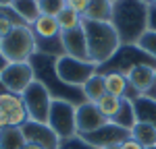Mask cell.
<instances>
[{"label": "cell", "mask_w": 156, "mask_h": 149, "mask_svg": "<svg viewBox=\"0 0 156 149\" xmlns=\"http://www.w3.org/2000/svg\"><path fill=\"white\" fill-rule=\"evenodd\" d=\"M148 0H117L112 4V19L121 46H135L148 31Z\"/></svg>", "instance_id": "6da1fadb"}, {"label": "cell", "mask_w": 156, "mask_h": 149, "mask_svg": "<svg viewBox=\"0 0 156 149\" xmlns=\"http://www.w3.org/2000/svg\"><path fill=\"white\" fill-rule=\"evenodd\" d=\"M54 62L56 58H50V56H42V54H34L31 56V68H34V74H36V81H40L42 85L48 89V93L52 95V99H65V101H71L75 106H81L85 101L83 91L81 87H71L67 83H62L56 74V68H54Z\"/></svg>", "instance_id": "7a4b0ae2"}, {"label": "cell", "mask_w": 156, "mask_h": 149, "mask_svg": "<svg viewBox=\"0 0 156 149\" xmlns=\"http://www.w3.org/2000/svg\"><path fill=\"white\" fill-rule=\"evenodd\" d=\"M81 27H83L85 39H87L90 60L96 66H102L121 48V39L115 31V27L110 23H98V21H85V19Z\"/></svg>", "instance_id": "3957f363"}, {"label": "cell", "mask_w": 156, "mask_h": 149, "mask_svg": "<svg viewBox=\"0 0 156 149\" xmlns=\"http://www.w3.org/2000/svg\"><path fill=\"white\" fill-rule=\"evenodd\" d=\"M2 54L9 62H29L36 54V35L29 25H17L2 39Z\"/></svg>", "instance_id": "277c9868"}, {"label": "cell", "mask_w": 156, "mask_h": 149, "mask_svg": "<svg viewBox=\"0 0 156 149\" xmlns=\"http://www.w3.org/2000/svg\"><path fill=\"white\" fill-rule=\"evenodd\" d=\"M140 64L156 66V60L150 58L146 52H142L137 46H121L110 60L104 62L102 66H98V73H121L127 77V73L135 66H140Z\"/></svg>", "instance_id": "5b68a950"}, {"label": "cell", "mask_w": 156, "mask_h": 149, "mask_svg": "<svg viewBox=\"0 0 156 149\" xmlns=\"http://www.w3.org/2000/svg\"><path fill=\"white\" fill-rule=\"evenodd\" d=\"M54 68H56V74H58L60 81L71 87H83L85 81L92 74L98 73V66L92 60H77V58H71V56L56 58Z\"/></svg>", "instance_id": "8992f818"}, {"label": "cell", "mask_w": 156, "mask_h": 149, "mask_svg": "<svg viewBox=\"0 0 156 149\" xmlns=\"http://www.w3.org/2000/svg\"><path fill=\"white\" fill-rule=\"evenodd\" d=\"M75 114H77V106L65 99H52L48 114V126L54 131V135L62 139L77 135V124H75Z\"/></svg>", "instance_id": "52a82bcc"}, {"label": "cell", "mask_w": 156, "mask_h": 149, "mask_svg": "<svg viewBox=\"0 0 156 149\" xmlns=\"http://www.w3.org/2000/svg\"><path fill=\"white\" fill-rule=\"evenodd\" d=\"M21 98H23V106H25V110H27L29 120L48 124V114H50V106H52V95L48 93L46 87L42 85L40 81H34V83L23 91Z\"/></svg>", "instance_id": "ba28073f"}, {"label": "cell", "mask_w": 156, "mask_h": 149, "mask_svg": "<svg viewBox=\"0 0 156 149\" xmlns=\"http://www.w3.org/2000/svg\"><path fill=\"white\" fill-rule=\"evenodd\" d=\"M36 81V74L29 62H9V66L0 73V83L6 91L23 95V91Z\"/></svg>", "instance_id": "9c48e42d"}, {"label": "cell", "mask_w": 156, "mask_h": 149, "mask_svg": "<svg viewBox=\"0 0 156 149\" xmlns=\"http://www.w3.org/2000/svg\"><path fill=\"white\" fill-rule=\"evenodd\" d=\"M21 133H23L25 143L40 145L42 149H58V145H60V139L54 135V131L50 128L48 124H44V122L27 120L21 126Z\"/></svg>", "instance_id": "30bf717a"}, {"label": "cell", "mask_w": 156, "mask_h": 149, "mask_svg": "<svg viewBox=\"0 0 156 149\" xmlns=\"http://www.w3.org/2000/svg\"><path fill=\"white\" fill-rule=\"evenodd\" d=\"M81 137L96 149H102V147H108V145H121L125 139H129V131H125V128H121V126H117L115 122L108 120L98 131L90 133V135H81Z\"/></svg>", "instance_id": "8fae6325"}, {"label": "cell", "mask_w": 156, "mask_h": 149, "mask_svg": "<svg viewBox=\"0 0 156 149\" xmlns=\"http://www.w3.org/2000/svg\"><path fill=\"white\" fill-rule=\"evenodd\" d=\"M108 120L100 114L96 104L92 101H83L81 106H77V114H75V124H77V135H90L98 131L100 126H104Z\"/></svg>", "instance_id": "7c38bea8"}, {"label": "cell", "mask_w": 156, "mask_h": 149, "mask_svg": "<svg viewBox=\"0 0 156 149\" xmlns=\"http://www.w3.org/2000/svg\"><path fill=\"white\" fill-rule=\"evenodd\" d=\"M127 81H129V87L137 95H148L156 83V66H152V64L135 66L127 73Z\"/></svg>", "instance_id": "4fadbf2b"}, {"label": "cell", "mask_w": 156, "mask_h": 149, "mask_svg": "<svg viewBox=\"0 0 156 149\" xmlns=\"http://www.w3.org/2000/svg\"><path fill=\"white\" fill-rule=\"evenodd\" d=\"M60 39H62L65 56H71V58H77V60H90L87 39H85L83 27L73 29V31H67V33H60Z\"/></svg>", "instance_id": "5bb4252c"}, {"label": "cell", "mask_w": 156, "mask_h": 149, "mask_svg": "<svg viewBox=\"0 0 156 149\" xmlns=\"http://www.w3.org/2000/svg\"><path fill=\"white\" fill-rule=\"evenodd\" d=\"M104 77V87H106V93L108 95H115L119 99H135L140 98L131 87H129V81L127 77L121 73H100Z\"/></svg>", "instance_id": "9a60e30c"}, {"label": "cell", "mask_w": 156, "mask_h": 149, "mask_svg": "<svg viewBox=\"0 0 156 149\" xmlns=\"http://www.w3.org/2000/svg\"><path fill=\"white\" fill-rule=\"evenodd\" d=\"M31 31L36 39H50V37H60V27L56 17H48V15H40L36 21L31 23Z\"/></svg>", "instance_id": "2e32d148"}, {"label": "cell", "mask_w": 156, "mask_h": 149, "mask_svg": "<svg viewBox=\"0 0 156 149\" xmlns=\"http://www.w3.org/2000/svg\"><path fill=\"white\" fill-rule=\"evenodd\" d=\"M133 108H135V118L137 122H148L156 126V99L150 95H140L133 99Z\"/></svg>", "instance_id": "e0dca14e"}, {"label": "cell", "mask_w": 156, "mask_h": 149, "mask_svg": "<svg viewBox=\"0 0 156 149\" xmlns=\"http://www.w3.org/2000/svg\"><path fill=\"white\" fill-rule=\"evenodd\" d=\"M83 19L85 21H98V23H110V19H112V2L110 0H90Z\"/></svg>", "instance_id": "ac0fdd59"}, {"label": "cell", "mask_w": 156, "mask_h": 149, "mask_svg": "<svg viewBox=\"0 0 156 149\" xmlns=\"http://www.w3.org/2000/svg\"><path fill=\"white\" fill-rule=\"evenodd\" d=\"M11 8H12V12H15L25 25H29V27H31V23L42 15L37 0H12Z\"/></svg>", "instance_id": "d6986e66"}, {"label": "cell", "mask_w": 156, "mask_h": 149, "mask_svg": "<svg viewBox=\"0 0 156 149\" xmlns=\"http://www.w3.org/2000/svg\"><path fill=\"white\" fill-rule=\"evenodd\" d=\"M23 98L17 95V93H11V91H2L0 93V128L4 126V120L12 116L15 112L23 110Z\"/></svg>", "instance_id": "ffe728a7"}, {"label": "cell", "mask_w": 156, "mask_h": 149, "mask_svg": "<svg viewBox=\"0 0 156 149\" xmlns=\"http://www.w3.org/2000/svg\"><path fill=\"white\" fill-rule=\"evenodd\" d=\"M129 137H131L133 141H137L144 149L156 147V126H152V124H148V122H135Z\"/></svg>", "instance_id": "44dd1931"}, {"label": "cell", "mask_w": 156, "mask_h": 149, "mask_svg": "<svg viewBox=\"0 0 156 149\" xmlns=\"http://www.w3.org/2000/svg\"><path fill=\"white\" fill-rule=\"evenodd\" d=\"M81 91H83V98L85 101H92V104H96L98 99L102 98L104 93H106V87H104V77L100 73L92 74L87 81L83 83V87H81Z\"/></svg>", "instance_id": "7402d4cb"}, {"label": "cell", "mask_w": 156, "mask_h": 149, "mask_svg": "<svg viewBox=\"0 0 156 149\" xmlns=\"http://www.w3.org/2000/svg\"><path fill=\"white\" fill-rule=\"evenodd\" d=\"M110 122H115L117 126H121V128H125V131L131 133V128L135 126V122H137V118H135V108H133L131 99H123V101H121L119 112H117V116H115Z\"/></svg>", "instance_id": "603a6c76"}, {"label": "cell", "mask_w": 156, "mask_h": 149, "mask_svg": "<svg viewBox=\"0 0 156 149\" xmlns=\"http://www.w3.org/2000/svg\"><path fill=\"white\" fill-rule=\"evenodd\" d=\"M36 52H37V54H42V56L60 58V56H65V50H62V39H60V37L36 39Z\"/></svg>", "instance_id": "cb8c5ba5"}, {"label": "cell", "mask_w": 156, "mask_h": 149, "mask_svg": "<svg viewBox=\"0 0 156 149\" xmlns=\"http://www.w3.org/2000/svg\"><path fill=\"white\" fill-rule=\"evenodd\" d=\"M23 145L21 128H0V149H23Z\"/></svg>", "instance_id": "d4e9b609"}, {"label": "cell", "mask_w": 156, "mask_h": 149, "mask_svg": "<svg viewBox=\"0 0 156 149\" xmlns=\"http://www.w3.org/2000/svg\"><path fill=\"white\" fill-rule=\"evenodd\" d=\"M121 101L123 99L115 98V95H108V93H104L102 98L96 101V108L100 110V114L106 118V120H112L115 116H117V112H119L121 108Z\"/></svg>", "instance_id": "484cf974"}, {"label": "cell", "mask_w": 156, "mask_h": 149, "mask_svg": "<svg viewBox=\"0 0 156 149\" xmlns=\"http://www.w3.org/2000/svg\"><path fill=\"white\" fill-rule=\"evenodd\" d=\"M56 21H58L60 33H67V31H73V29H79V27L83 25V17H79L77 12L69 11V8L65 6V11L56 17Z\"/></svg>", "instance_id": "4316f807"}, {"label": "cell", "mask_w": 156, "mask_h": 149, "mask_svg": "<svg viewBox=\"0 0 156 149\" xmlns=\"http://www.w3.org/2000/svg\"><path fill=\"white\" fill-rule=\"evenodd\" d=\"M17 25H25V23L12 12V8H0V37L2 39L9 35L12 31V27H17Z\"/></svg>", "instance_id": "83f0119b"}, {"label": "cell", "mask_w": 156, "mask_h": 149, "mask_svg": "<svg viewBox=\"0 0 156 149\" xmlns=\"http://www.w3.org/2000/svg\"><path fill=\"white\" fill-rule=\"evenodd\" d=\"M135 46L142 50V52H146L150 58L156 60V31H146L144 35L140 37V41H137Z\"/></svg>", "instance_id": "f1b7e54d"}, {"label": "cell", "mask_w": 156, "mask_h": 149, "mask_svg": "<svg viewBox=\"0 0 156 149\" xmlns=\"http://www.w3.org/2000/svg\"><path fill=\"white\" fill-rule=\"evenodd\" d=\"M40 2V12L48 17H58L65 11V0H37Z\"/></svg>", "instance_id": "f546056e"}, {"label": "cell", "mask_w": 156, "mask_h": 149, "mask_svg": "<svg viewBox=\"0 0 156 149\" xmlns=\"http://www.w3.org/2000/svg\"><path fill=\"white\" fill-rule=\"evenodd\" d=\"M58 149H96V147L90 145L81 135H75V137H69V139H62Z\"/></svg>", "instance_id": "4dcf8cb0"}, {"label": "cell", "mask_w": 156, "mask_h": 149, "mask_svg": "<svg viewBox=\"0 0 156 149\" xmlns=\"http://www.w3.org/2000/svg\"><path fill=\"white\" fill-rule=\"evenodd\" d=\"M87 4H90V0H65V6H67L69 11L77 12L79 17H83V15H85Z\"/></svg>", "instance_id": "1f68e13d"}, {"label": "cell", "mask_w": 156, "mask_h": 149, "mask_svg": "<svg viewBox=\"0 0 156 149\" xmlns=\"http://www.w3.org/2000/svg\"><path fill=\"white\" fill-rule=\"evenodd\" d=\"M148 31H156V6L148 8Z\"/></svg>", "instance_id": "d6a6232c"}, {"label": "cell", "mask_w": 156, "mask_h": 149, "mask_svg": "<svg viewBox=\"0 0 156 149\" xmlns=\"http://www.w3.org/2000/svg\"><path fill=\"white\" fill-rule=\"evenodd\" d=\"M119 149H144V147H142L137 141H133L131 137H129V139H125V141L119 145Z\"/></svg>", "instance_id": "836d02e7"}, {"label": "cell", "mask_w": 156, "mask_h": 149, "mask_svg": "<svg viewBox=\"0 0 156 149\" xmlns=\"http://www.w3.org/2000/svg\"><path fill=\"white\" fill-rule=\"evenodd\" d=\"M6 66H9V60H6V56H4V54H2V50H0V73H2Z\"/></svg>", "instance_id": "e575fe53"}, {"label": "cell", "mask_w": 156, "mask_h": 149, "mask_svg": "<svg viewBox=\"0 0 156 149\" xmlns=\"http://www.w3.org/2000/svg\"><path fill=\"white\" fill-rule=\"evenodd\" d=\"M12 0H0V8H11Z\"/></svg>", "instance_id": "d590c367"}, {"label": "cell", "mask_w": 156, "mask_h": 149, "mask_svg": "<svg viewBox=\"0 0 156 149\" xmlns=\"http://www.w3.org/2000/svg\"><path fill=\"white\" fill-rule=\"evenodd\" d=\"M23 149H42V147H40V145H34V143H25Z\"/></svg>", "instance_id": "8d00e7d4"}, {"label": "cell", "mask_w": 156, "mask_h": 149, "mask_svg": "<svg viewBox=\"0 0 156 149\" xmlns=\"http://www.w3.org/2000/svg\"><path fill=\"white\" fill-rule=\"evenodd\" d=\"M148 95H150V98H154V99H156V83H154V87L150 89V93H148Z\"/></svg>", "instance_id": "74e56055"}, {"label": "cell", "mask_w": 156, "mask_h": 149, "mask_svg": "<svg viewBox=\"0 0 156 149\" xmlns=\"http://www.w3.org/2000/svg\"><path fill=\"white\" fill-rule=\"evenodd\" d=\"M102 149H119V145H108V147H102Z\"/></svg>", "instance_id": "f35d334b"}, {"label": "cell", "mask_w": 156, "mask_h": 149, "mask_svg": "<svg viewBox=\"0 0 156 149\" xmlns=\"http://www.w3.org/2000/svg\"><path fill=\"white\" fill-rule=\"evenodd\" d=\"M148 4H150V6H156V0H148Z\"/></svg>", "instance_id": "ab89813d"}, {"label": "cell", "mask_w": 156, "mask_h": 149, "mask_svg": "<svg viewBox=\"0 0 156 149\" xmlns=\"http://www.w3.org/2000/svg\"><path fill=\"white\" fill-rule=\"evenodd\" d=\"M0 48H2V37H0Z\"/></svg>", "instance_id": "60d3db41"}, {"label": "cell", "mask_w": 156, "mask_h": 149, "mask_svg": "<svg viewBox=\"0 0 156 149\" xmlns=\"http://www.w3.org/2000/svg\"><path fill=\"white\" fill-rule=\"evenodd\" d=\"M110 2H112V4H115V2H117V0H110Z\"/></svg>", "instance_id": "b9f144b4"}, {"label": "cell", "mask_w": 156, "mask_h": 149, "mask_svg": "<svg viewBox=\"0 0 156 149\" xmlns=\"http://www.w3.org/2000/svg\"><path fill=\"white\" fill-rule=\"evenodd\" d=\"M148 149H156V147H148Z\"/></svg>", "instance_id": "7bdbcfd3"}]
</instances>
